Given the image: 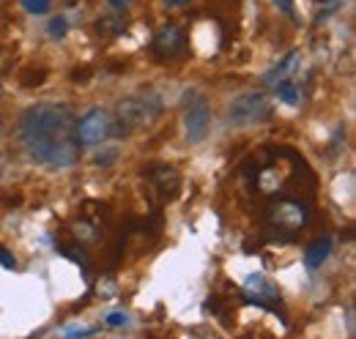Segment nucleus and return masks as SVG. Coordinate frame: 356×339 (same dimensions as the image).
I'll return each mask as SVG.
<instances>
[{"label":"nucleus","mask_w":356,"mask_h":339,"mask_svg":"<svg viewBox=\"0 0 356 339\" xmlns=\"http://www.w3.org/2000/svg\"><path fill=\"white\" fill-rule=\"evenodd\" d=\"M277 88V99L280 101H285V104H291V107H296L299 101H302V90H299V85L293 83V80H280V83L274 85Z\"/></svg>","instance_id":"f8f14e48"},{"label":"nucleus","mask_w":356,"mask_h":339,"mask_svg":"<svg viewBox=\"0 0 356 339\" xmlns=\"http://www.w3.org/2000/svg\"><path fill=\"white\" fill-rule=\"evenodd\" d=\"M268 118H271V104L266 101L264 93H255V90L236 96L227 107V121L233 126H255Z\"/></svg>","instance_id":"7ed1b4c3"},{"label":"nucleus","mask_w":356,"mask_h":339,"mask_svg":"<svg viewBox=\"0 0 356 339\" xmlns=\"http://www.w3.org/2000/svg\"><path fill=\"white\" fill-rule=\"evenodd\" d=\"M110 3H113V6H115V8H124V6H129V3H132V0H110Z\"/></svg>","instance_id":"412c9836"},{"label":"nucleus","mask_w":356,"mask_h":339,"mask_svg":"<svg viewBox=\"0 0 356 339\" xmlns=\"http://www.w3.org/2000/svg\"><path fill=\"white\" fill-rule=\"evenodd\" d=\"M0 96H3V88H0Z\"/></svg>","instance_id":"b1692460"},{"label":"nucleus","mask_w":356,"mask_h":339,"mask_svg":"<svg viewBox=\"0 0 356 339\" xmlns=\"http://www.w3.org/2000/svg\"><path fill=\"white\" fill-rule=\"evenodd\" d=\"M244 296L247 301L264 306V309H277L280 304V290L277 285H271L264 274H250L247 282H244Z\"/></svg>","instance_id":"0eeeda50"},{"label":"nucleus","mask_w":356,"mask_h":339,"mask_svg":"<svg viewBox=\"0 0 356 339\" xmlns=\"http://www.w3.org/2000/svg\"><path fill=\"white\" fill-rule=\"evenodd\" d=\"M77 115L69 104L44 101L33 104L19 115V140L33 162L44 167L66 170L74 167L80 159L77 142Z\"/></svg>","instance_id":"f257e3e1"},{"label":"nucleus","mask_w":356,"mask_h":339,"mask_svg":"<svg viewBox=\"0 0 356 339\" xmlns=\"http://www.w3.org/2000/svg\"><path fill=\"white\" fill-rule=\"evenodd\" d=\"M162 110H165L162 99H159V96H151V93H145V96H127V99H121V101L115 104L118 124H127V126H124L127 131L154 124V121L162 115Z\"/></svg>","instance_id":"f03ea898"},{"label":"nucleus","mask_w":356,"mask_h":339,"mask_svg":"<svg viewBox=\"0 0 356 339\" xmlns=\"http://www.w3.org/2000/svg\"><path fill=\"white\" fill-rule=\"evenodd\" d=\"M93 329H83V326H69L66 329V337H90Z\"/></svg>","instance_id":"a211bd4d"},{"label":"nucleus","mask_w":356,"mask_h":339,"mask_svg":"<svg viewBox=\"0 0 356 339\" xmlns=\"http://www.w3.org/2000/svg\"><path fill=\"white\" fill-rule=\"evenodd\" d=\"M184 126H186V140L192 145L203 142L206 134H209V126H211V113H209V104L200 93H189L186 96V110H184Z\"/></svg>","instance_id":"20e7f679"},{"label":"nucleus","mask_w":356,"mask_h":339,"mask_svg":"<svg viewBox=\"0 0 356 339\" xmlns=\"http://www.w3.org/2000/svg\"><path fill=\"white\" fill-rule=\"evenodd\" d=\"M66 31H69V22H66V17H55V19H49V28H47V33H49L52 39H63V36H66Z\"/></svg>","instance_id":"4468645a"},{"label":"nucleus","mask_w":356,"mask_h":339,"mask_svg":"<svg viewBox=\"0 0 356 339\" xmlns=\"http://www.w3.org/2000/svg\"><path fill=\"white\" fill-rule=\"evenodd\" d=\"M329 254H332V238H329V235H326V238H318L310 249H307V254H305L307 271H318V268L329 260Z\"/></svg>","instance_id":"9b49d317"},{"label":"nucleus","mask_w":356,"mask_h":339,"mask_svg":"<svg viewBox=\"0 0 356 339\" xmlns=\"http://www.w3.org/2000/svg\"><path fill=\"white\" fill-rule=\"evenodd\" d=\"M0 134H3V124H0Z\"/></svg>","instance_id":"5701e85b"},{"label":"nucleus","mask_w":356,"mask_h":339,"mask_svg":"<svg viewBox=\"0 0 356 339\" xmlns=\"http://www.w3.org/2000/svg\"><path fill=\"white\" fill-rule=\"evenodd\" d=\"M115 156H118L115 151H104V154H99V156H96V167H110V165L115 162Z\"/></svg>","instance_id":"f3484780"},{"label":"nucleus","mask_w":356,"mask_h":339,"mask_svg":"<svg viewBox=\"0 0 356 339\" xmlns=\"http://www.w3.org/2000/svg\"><path fill=\"white\" fill-rule=\"evenodd\" d=\"M165 3H170V6H184V3H189V0H165Z\"/></svg>","instance_id":"4be33fe9"},{"label":"nucleus","mask_w":356,"mask_h":339,"mask_svg":"<svg viewBox=\"0 0 356 339\" xmlns=\"http://www.w3.org/2000/svg\"><path fill=\"white\" fill-rule=\"evenodd\" d=\"M124 28H127L124 17H115V14L102 17V19L96 22V31H99L102 36H118V33H124Z\"/></svg>","instance_id":"ddd939ff"},{"label":"nucleus","mask_w":356,"mask_h":339,"mask_svg":"<svg viewBox=\"0 0 356 339\" xmlns=\"http://www.w3.org/2000/svg\"><path fill=\"white\" fill-rule=\"evenodd\" d=\"M0 265H3V268H11V271L17 268V260L8 254V249H3V247H0Z\"/></svg>","instance_id":"6ab92c4d"},{"label":"nucleus","mask_w":356,"mask_h":339,"mask_svg":"<svg viewBox=\"0 0 356 339\" xmlns=\"http://www.w3.org/2000/svg\"><path fill=\"white\" fill-rule=\"evenodd\" d=\"M148 175H151V181H154V189L162 195V197H176L178 195V186H181V175H178L176 167H170V165H156V167L148 170Z\"/></svg>","instance_id":"1a4fd4ad"},{"label":"nucleus","mask_w":356,"mask_h":339,"mask_svg":"<svg viewBox=\"0 0 356 339\" xmlns=\"http://www.w3.org/2000/svg\"><path fill=\"white\" fill-rule=\"evenodd\" d=\"M104 323H107L110 329H121V326H129V315H127V312H110V315L104 317Z\"/></svg>","instance_id":"2eb2a0df"},{"label":"nucleus","mask_w":356,"mask_h":339,"mask_svg":"<svg viewBox=\"0 0 356 339\" xmlns=\"http://www.w3.org/2000/svg\"><path fill=\"white\" fill-rule=\"evenodd\" d=\"M274 3H277L285 14H291V17H293V0H274Z\"/></svg>","instance_id":"aec40b11"},{"label":"nucleus","mask_w":356,"mask_h":339,"mask_svg":"<svg viewBox=\"0 0 356 339\" xmlns=\"http://www.w3.org/2000/svg\"><path fill=\"white\" fill-rule=\"evenodd\" d=\"M49 3L52 0H22L25 11H31V14H44L47 8H49Z\"/></svg>","instance_id":"dca6fc26"},{"label":"nucleus","mask_w":356,"mask_h":339,"mask_svg":"<svg viewBox=\"0 0 356 339\" xmlns=\"http://www.w3.org/2000/svg\"><path fill=\"white\" fill-rule=\"evenodd\" d=\"M113 131H115L113 118H110L104 110H88V113L77 121V126H74L77 142H80V145H88V148L102 145Z\"/></svg>","instance_id":"423d86ee"},{"label":"nucleus","mask_w":356,"mask_h":339,"mask_svg":"<svg viewBox=\"0 0 356 339\" xmlns=\"http://www.w3.org/2000/svg\"><path fill=\"white\" fill-rule=\"evenodd\" d=\"M186 49V33L178 25H165L154 39V55L156 58H176Z\"/></svg>","instance_id":"6e6552de"},{"label":"nucleus","mask_w":356,"mask_h":339,"mask_svg":"<svg viewBox=\"0 0 356 339\" xmlns=\"http://www.w3.org/2000/svg\"><path fill=\"white\" fill-rule=\"evenodd\" d=\"M299 63H302V55L299 52H291V55H285L274 69H268L266 74H264V83L266 85H277L280 80H285L291 72H296L299 69Z\"/></svg>","instance_id":"9d476101"},{"label":"nucleus","mask_w":356,"mask_h":339,"mask_svg":"<svg viewBox=\"0 0 356 339\" xmlns=\"http://www.w3.org/2000/svg\"><path fill=\"white\" fill-rule=\"evenodd\" d=\"M307 219H310L307 208L296 200H280L266 208V222L271 227H277L280 233H296L299 227L307 224Z\"/></svg>","instance_id":"39448f33"}]
</instances>
